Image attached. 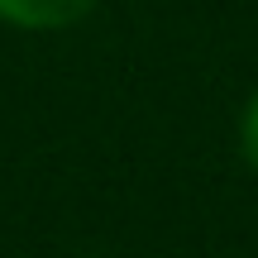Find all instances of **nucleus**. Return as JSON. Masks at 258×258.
<instances>
[{"instance_id": "nucleus-1", "label": "nucleus", "mask_w": 258, "mask_h": 258, "mask_svg": "<svg viewBox=\"0 0 258 258\" xmlns=\"http://www.w3.org/2000/svg\"><path fill=\"white\" fill-rule=\"evenodd\" d=\"M101 0H0V19L19 29H67L86 19Z\"/></svg>"}, {"instance_id": "nucleus-2", "label": "nucleus", "mask_w": 258, "mask_h": 258, "mask_svg": "<svg viewBox=\"0 0 258 258\" xmlns=\"http://www.w3.org/2000/svg\"><path fill=\"white\" fill-rule=\"evenodd\" d=\"M239 134H244V158L258 167V96L249 101V110H244V129Z\"/></svg>"}]
</instances>
